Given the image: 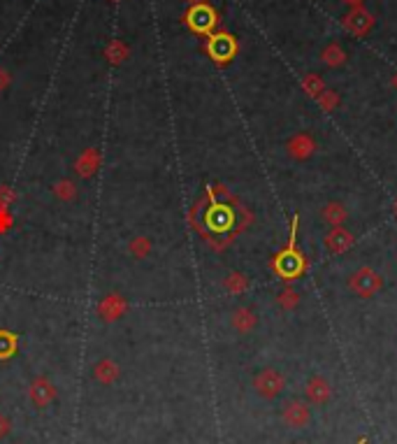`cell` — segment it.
<instances>
[{
	"instance_id": "obj_1",
	"label": "cell",
	"mask_w": 397,
	"mask_h": 444,
	"mask_svg": "<svg viewBox=\"0 0 397 444\" xmlns=\"http://www.w3.org/2000/svg\"><path fill=\"white\" fill-rule=\"evenodd\" d=\"M202 223H198L202 233L207 231V240L214 249H223L240 235L251 223V212L237 198L221 184L207 189V196L202 200Z\"/></svg>"
},
{
	"instance_id": "obj_2",
	"label": "cell",
	"mask_w": 397,
	"mask_h": 444,
	"mask_svg": "<svg viewBox=\"0 0 397 444\" xmlns=\"http://www.w3.org/2000/svg\"><path fill=\"white\" fill-rule=\"evenodd\" d=\"M298 226H300V216L295 214L293 221H291V238H289V245H286L279 254L272 258V270L279 279H284L286 284L302 277L307 270H309V261L307 256L302 254L300 247H298Z\"/></svg>"
},
{
	"instance_id": "obj_3",
	"label": "cell",
	"mask_w": 397,
	"mask_h": 444,
	"mask_svg": "<svg viewBox=\"0 0 397 444\" xmlns=\"http://www.w3.org/2000/svg\"><path fill=\"white\" fill-rule=\"evenodd\" d=\"M184 21L189 23V28L198 35H212V30L216 28L218 23V14L212 5L207 3H196L191 5V10L186 12Z\"/></svg>"
},
{
	"instance_id": "obj_4",
	"label": "cell",
	"mask_w": 397,
	"mask_h": 444,
	"mask_svg": "<svg viewBox=\"0 0 397 444\" xmlns=\"http://www.w3.org/2000/svg\"><path fill=\"white\" fill-rule=\"evenodd\" d=\"M237 49H240L237 40H235L230 33H225V30L212 33V35H209V40H207V54L218 65L230 63L233 58L237 56Z\"/></svg>"
},
{
	"instance_id": "obj_5",
	"label": "cell",
	"mask_w": 397,
	"mask_h": 444,
	"mask_svg": "<svg viewBox=\"0 0 397 444\" xmlns=\"http://www.w3.org/2000/svg\"><path fill=\"white\" fill-rule=\"evenodd\" d=\"M349 289L360 298H371L384 289V279L376 270H371V267L365 265V267H358L349 277Z\"/></svg>"
},
{
	"instance_id": "obj_6",
	"label": "cell",
	"mask_w": 397,
	"mask_h": 444,
	"mask_svg": "<svg viewBox=\"0 0 397 444\" xmlns=\"http://www.w3.org/2000/svg\"><path fill=\"white\" fill-rule=\"evenodd\" d=\"M284 387H286L284 374L276 372L274 367H265V370L256 372V377H253V391L265 400L279 398L284 393Z\"/></svg>"
},
{
	"instance_id": "obj_7",
	"label": "cell",
	"mask_w": 397,
	"mask_h": 444,
	"mask_svg": "<svg viewBox=\"0 0 397 444\" xmlns=\"http://www.w3.org/2000/svg\"><path fill=\"white\" fill-rule=\"evenodd\" d=\"M342 26H344V30H349L351 35H356V38H365L367 33L371 30V26H374V14L367 12L362 5H358V7H351V10L344 14Z\"/></svg>"
},
{
	"instance_id": "obj_8",
	"label": "cell",
	"mask_w": 397,
	"mask_h": 444,
	"mask_svg": "<svg viewBox=\"0 0 397 444\" xmlns=\"http://www.w3.org/2000/svg\"><path fill=\"white\" fill-rule=\"evenodd\" d=\"M28 398H30V403L40 409L49 407L58 398V389L47 379V377H35L28 387Z\"/></svg>"
},
{
	"instance_id": "obj_9",
	"label": "cell",
	"mask_w": 397,
	"mask_h": 444,
	"mask_svg": "<svg viewBox=\"0 0 397 444\" xmlns=\"http://www.w3.org/2000/svg\"><path fill=\"white\" fill-rule=\"evenodd\" d=\"M281 418L289 428L300 431L311 421V412H309L307 403H302V400H289L281 409Z\"/></svg>"
},
{
	"instance_id": "obj_10",
	"label": "cell",
	"mask_w": 397,
	"mask_h": 444,
	"mask_svg": "<svg viewBox=\"0 0 397 444\" xmlns=\"http://www.w3.org/2000/svg\"><path fill=\"white\" fill-rule=\"evenodd\" d=\"M286 154L293 161H307L316 154V140L307 135V133H295V135L286 142Z\"/></svg>"
},
{
	"instance_id": "obj_11",
	"label": "cell",
	"mask_w": 397,
	"mask_h": 444,
	"mask_svg": "<svg viewBox=\"0 0 397 444\" xmlns=\"http://www.w3.org/2000/svg\"><path fill=\"white\" fill-rule=\"evenodd\" d=\"M91 372H93V379H96L98 384L112 387V384L119 382L121 367L116 361H112V358H100V361H96V365L91 367Z\"/></svg>"
},
{
	"instance_id": "obj_12",
	"label": "cell",
	"mask_w": 397,
	"mask_h": 444,
	"mask_svg": "<svg viewBox=\"0 0 397 444\" xmlns=\"http://www.w3.org/2000/svg\"><path fill=\"white\" fill-rule=\"evenodd\" d=\"M323 242L332 254H344V251H349L353 245H356V235H353L351 231H346L344 226H335V228L323 238Z\"/></svg>"
},
{
	"instance_id": "obj_13",
	"label": "cell",
	"mask_w": 397,
	"mask_h": 444,
	"mask_svg": "<svg viewBox=\"0 0 397 444\" xmlns=\"http://www.w3.org/2000/svg\"><path fill=\"white\" fill-rule=\"evenodd\" d=\"M305 393H307V400H309V403H314V405H325L328 400L332 398V387H330V382H328L325 377L314 374V377H311V379L307 382Z\"/></svg>"
},
{
	"instance_id": "obj_14",
	"label": "cell",
	"mask_w": 397,
	"mask_h": 444,
	"mask_svg": "<svg viewBox=\"0 0 397 444\" xmlns=\"http://www.w3.org/2000/svg\"><path fill=\"white\" fill-rule=\"evenodd\" d=\"M230 326L240 335H249L258 326V316L249 307H237V309H233V314H230Z\"/></svg>"
},
{
	"instance_id": "obj_15",
	"label": "cell",
	"mask_w": 397,
	"mask_h": 444,
	"mask_svg": "<svg viewBox=\"0 0 397 444\" xmlns=\"http://www.w3.org/2000/svg\"><path fill=\"white\" fill-rule=\"evenodd\" d=\"M98 312H100V316H103L105 321L121 319L123 312H125V300L119 296V293H109V296L103 298V303H100Z\"/></svg>"
},
{
	"instance_id": "obj_16",
	"label": "cell",
	"mask_w": 397,
	"mask_h": 444,
	"mask_svg": "<svg viewBox=\"0 0 397 444\" xmlns=\"http://www.w3.org/2000/svg\"><path fill=\"white\" fill-rule=\"evenodd\" d=\"M98 165H100V154L96 149H86V152L77 158V163H74V170H77L82 177H91V174H96Z\"/></svg>"
},
{
	"instance_id": "obj_17",
	"label": "cell",
	"mask_w": 397,
	"mask_h": 444,
	"mask_svg": "<svg viewBox=\"0 0 397 444\" xmlns=\"http://www.w3.org/2000/svg\"><path fill=\"white\" fill-rule=\"evenodd\" d=\"M320 61H323L328 68H342L346 63V52L342 49L340 42H330V45H325L323 52H320Z\"/></svg>"
},
{
	"instance_id": "obj_18",
	"label": "cell",
	"mask_w": 397,
	"mask_h": 444,
	"mask_svg": "<svg viewBox=\"0 0 397 444\" xmlns=\"http://www.w3.org/2000/svg\"><path fill=\"white\" fill-rule=\"evenodd\" d=\"M300 87H302V91H305V94H307L309 98H314V100L328 89V87H325V79L320 77V74H316V72L305 74V77H302V82H300Z\"/></svg>"
},
{
	"instance_id": "obj_19",
	"label": "cell",
	"mask_w": 397,
	"mask_h": 444,
	"mask_svg": "<svg viewBox=\"0 0 397 444\" xmlns=\"http://www.w3.org/2000/svg\"><path fill=\"white\" fill-rule=\"evenodd\" d=\"M52 191L61 203H72V200H77V194H79L77 184H74L72 179H58L52 187Z\"/></svg>"
},
{
	"instance_id": "obj_20",
	"label": "cell",
	"mask_w": 397,
	"mask_h": 444,
	"mask_svg": "<svg viewBox=\"0 0 397 444\" xmlns=\"http://www.w3.org/2000/svg\"><path fill=\"white\" fill-rule=\"evenodd\" d=\"M320 216L335 228V226H342L346 219H349V212H346V207L342 203H328L323 207V212H320Z\"/></svg>"
},
{
	"instance_id": "obj_21",
	"label": "cell",
	"mask_w": 397,
	"mask_h": 444,
	"mask_svg": "<svg viewBox=\"0 0 397 444\" xmlns=\"http://www.w3.org/2000/svg\"><path fill=\"white\" fill-rule=\"evenodd\" d=\"M223 289H225L228 293H233V296H242V293H247V289H249L247 274H242V272H230V274H225Z\"/></svg>"
},
{
	"instance_id": "obj_22",
	"label": "cell",
	"mask_w": 397,
	"mask_h": 444,
	"mask_svg": "<svg viewBox=\"0 0 397 444\" xmlns=\"http://www.w3.org/2000/svg\"><path fill=\"white\" fill-rule=\"evenodd\" d=\"M128 254L133 258H138V261H142V258H147L151 254V240L145 238V235H138V238H133L128 242Z\"/></svg>"
},
{
	"instance_id": "obj_23",
	"label": "cell",
	"mask_w": 397,
	"mask_h": 444,
	"mask_svg": "<svg viewBox=\"0 0 397 444\" xmlns=\"http://www.w3.org/2000/svg\"><path fill=\"white\" fill-rule=\"evenodd\" d=\"M276 305L284 309V312H291V309H295L300 305V293L291 289V287H286L281 293L276 296Z\"/></svg>"
},
{
	"instance_id": "obj_24",
	"label": "cell",
	"mask_w": 397,
	"mask_h": 444,
	"mask_svg": "<svg viewBox=\"0 0 397 444\" xmlns=\"http://www.w3.org/2000/svg\"><path fill=\"white\" fill-rule=\"evenodd\" d=\"M316 103H318V107H320L323 112H335L337 107H340L342 98H340V94H337V91L325 89L323 94H320V96L316 98Z\"/></svg>"
},
{
	"instance_id": "obj_25",
	"label": "cell",
	"mask_w": 397,
	"mask_h": 444,
	"mask_svg": "<svg viewBox=\"0 0 397 444\" xmlns=\"http://www.w3.org/2000/svg\"><path fill=\"white\" fill-rule=\"evenodd\" d=\"M14 345H16V342H14V338L10 333H0V356H3V358L10 356L14 351Z\"/></svg>"
},
{
	"instance_id": "obj_26",
	"label": "cell",
	"mask_w": 397,
	"mask_h": 444,
	"mask_svg": "<svg viewBox=\"0 0 397 444\" xmlns=\"http://www.w3.org/2000/svg\"><path fill=\"white\" fill-rule=\"evenodd\" d=\"M14 203V191L7 187H0V209H7Z\"/></svg>"
},
{
	"instance_id": "obj_27",
	"label": "cell",
	"mask_w": 397,
	"mask_h": 444,
	"mask_svg": "<svg viewBox=\"0 0 397 444\" xmlns=\"http://www.w3.org/2000/svg\"><path fill=\"white\" fill-rule=\"evenodd\" d=\"M10 431H12V423H10V418H7L5 414H0V440H3V438H7V435H10Z\"/></svg>"
},
{
	"instance_id": "obj_28",
	"label": "cell",
	"mask_w": 397,
	"mask_h": 444,
	"mask_svg": "<svg viewBox=\"0 0 397 444\" xmlns=\"http://www.w3.org/2000/svg\"><path fill=\"white\" fill-rule=\"evenodd\" d=\"M342 3L351 5V7H358V5H362V3H365V0H342Z\"/></svg>"
},
{
	"instance_id": "obj_29",
	"label": "cell",
	"mask_w": 397,
	"mask_h": 444,
	"mask_svg": "<svg viewBox=\"0 0 397 444\" xmlns=\"http://www.w3.org/2000/svg\"><path fill=\"white\" fill-rule=\"evenodd\" d=\"M391 87H393V89L397 91V72L393 74V79H391Z\"/></svg>"
},
{
	"instance_id": "obj_30",
	"label": "cell",
	"mask_w": 397,
	"mask_h": 444,
	"mask_svg": "<svg viewBox=\"0 0 397 444\" xmlns=\"http://www.w3.org/2000/svg\"><path fill=\"white\" fill-rule=\"evenodd\" d=\"M356 444H367V438H360V440H358Z\"/></svg>"
},
{
	"instance_id": "obj_31",
	"label": "cell",
	"mask_w": 397,
	"mask_h": 444,
	"mask_svg": "<svg viewBox=\"0 0 397 444\" xmlns=\"http://www.w3.org/2000/svg\"><path fill=\"white\" fill-rule=\"evenodd\" d=\"M393 212H395V216H397V198H395V205H393Z\"/></svg>"
},
{
	"instance_id": "obj_32",
	"label": "cell",
	"mask_w": 397,
	"mask_h": 444,
	"mask_svg": "<svg viewBox=\"0 0 397 444\" xmlns=\"http://www.w3.org/2000/svg\"><path fill=\"white\" fill-rule=\"evenodd\" d=\"M189 3H193V5H196V3H200V0H189Z\"/></svg>"
}]
</instances>
